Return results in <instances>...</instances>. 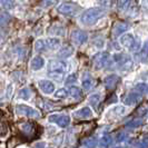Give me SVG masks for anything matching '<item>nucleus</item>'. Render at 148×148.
<instances>
[{
  "label": "nucleus",
  "mask_w": 148,
  "mask_h": 148,
  "mask_svg": "<svg viewBox=\"0 0 148 148\" xmlns=\"http://www.w3.org/2000/svg\"><path fill=\"white\" fill-rule=\"evenodd\" d=\"M106 15L105 9L99 7H92L86 9L85 11H82L80 17H79V21L84 26L91 27L94 25H96L100 19H103Z\"/></svg>",
  "instance_id": "obj_1"
},
{
  "label": "nucleus",
  "mask_w": 148,
  "mask_h": 148,
  "mask_svg": "<svg viewBox=\"0 0 148 148\" xmlns=\"http://www.w3.org/2000/svg\"><path fill=\"white\" fill-rule=\"evenodd\" d=\"M114 59L121 71H130L134 68L133 58L127 53H117L114 56Z\"/></svg>",
  "instance_id": "obj_2"
},
{
  "label": "nucleus",
  "mask_w": 148,
  "mask_h": 148,
  "mask_svg": "<svg viewBox=\"0 0 148 148\" xmlns=\"http://www.w3.org/2000/svg\"><path fill=\"white\" fill-rule=\"evenodd\" d=\"M119 42L124 48H126L129 51H135L138 47V42H137L135 36L133 34H129V32L123 34L119 38Z\"/></svg>",
  "instance_id": "obj_3"
},
{
  "label": "nucleus",
  "mask_w": 148,
  "mask_h": 148,
  "mask_svg": "<svg viewBox=\"0 0 148 148\" xmlns=\"http://www.w3.org/2000/svg\"><path fill=\"white\" fill-rule=\"evenodd\" d=\"M92 61L96 69H104L110 65V55L106 51L97 52L92 58Z\"/></svg>",
  "instance_id": "obj_4"
},
{
  "label": "nucleus",
  "mask_w": 148,
  "mask_h": 148,
  "mask_svg": "<svg viewBox=\"0 0 148 148\" xmlns=\"http://www.w3.org/2000/svg\"><path fill=\"white\" fill-rule=\"evenodd\" d=\"M16 114L17 115H20V116H27V117H39L40 116V112L30 107L28 105H23V104H19L16 106Z\"/></svg>",
  "instance_id": "obj_5"
},
{
  "label": "nucleus",
  "mask_w": 148,
  "mask_h": 148,
  "mask_svg": "<svg viewBox=\"0 0 148 148\" xmlns=\"http://www.w3.org/2000/svg\"><path fill=\"white\" fill-rule=\"evenodd\" d=\"M88 40V35L86 31L82 29H75L71 31V41L77 46L86 44Z\"/></svg>",
  "instance_id": "obj_6"
},
{
  "label": "nucleus",
  "mask_w": 148,
  "mask_h": 148,
  "mask_svg": "<svg viewBox=\"0 0 148 148\" xmlns=\"http://www.w3.org/2000/svg\"><path fill=\"white\" fill-rule=\"evenodd\" d=\"M58 12L64 16H74L77 14L78 11V7L75 3H70V2H62L57 7Z\"/></svg>",
  "instance_id": "obj_7"
},
{
  "label": "nucleus",
  "mask_w": 148,
  "mask_h": 148,
  "mask_svg": "<svg viewBox=\"0 0 148 148\" xmlns=\"http://www.w3.org/2000/svg\"><path fill=\"white\" fill-rule=\"evenodd\" d=\"M48 120L50 123L58 124V126L65 128L70 124V117L67 115H61V114H52L48 117Z\"/></svg>",
  "instance_id": "obj_8"
},
{
  "label": "nucleus",
  "mask_w": 148,
  "mask_h": 148,
  "mask_svg": "<svg viewBox=\"0 0 148 148\" xmlns=\"http://www.w3.org/2000/svg\"><path fill=\"white\" fill-rule=\"evenodd\" d=\"M68 64L62 60H49L48 61V71H62L66 73Z\"/></svg>",
  "instance_id": "obj_9"
},
{
  "label": "nucleus",
  "mask_w": 148,
  "mask_h": 148,
  "mask_svg": "<svg viewBox=\"0 0 148 148\" xmlns=\"http://www.w3.org/2000/svg\"><path fill=\"white\" fill-rule=\"evenodd\" d=\"M38 87L46 95H51L55 91V88H56L55 84L50 80H39L38 82Z\"/></svg>",
  "instance_id": "obj_10"
},
{
  "label": "nucleus",
  "mask_w": 148,
  "mask_h": 148,
  "mask_svg": "<svg viewBox=\"0 0 148 148\" xmlns=\"http://www.w3.org/2000/svg\"><path fill=\"white\" fill-rule=\"evenodd\" d=\"M130 28V26L127 22H116L112 28V35L114 37H119L123 34H125Z\"/></svg>",
  "instance_id": "obj_11"
},
{
  "label": "nucleus",
  "mask_w": 148,
  "mask_h": 148,
  "mask_svg": "<svg viewBox=\"0 0 148 148\" xmlns=\"http://www.w3.org/2000/svg\"><path fill=\"white\" fill-rule=\"evenodd\" d=\"M92 110H91V108L89 107V106H85V107H82L80 109H78V110H76L74 112V116L76 118H79V119H89L92 117Z\"/></svg>",
  "instance_id": "obj_12"
},
{
  "label": "nucleus",
  "mask_w": 148,
  "mask_h": 148,
  "mask_svg": "<svg viewBox=\"0 0 148 148\" xmlns=\"http://www.w3.org/2000/svg\"><path fill=\"white\" fill-rule=\"evenodd\" d=\"M141 100V95L134 91V92H129L127 97L124 100V104L126 106H134V105H137Z\"/></svg>",
  "instance_id": "obj_13"
},
{
  "label": "nucleus",
  "mask_w": 148,
  "mask_h": 148,
  "mask_svg": "<svg viewBox=\"0 0 148 148\" xmlns=\"http://www.w3.org/2000/svg\"><path fill=\"white\" fill-rule=\"evenodd\" d=\"M104 82H105L106 88L112 89V88H115V87L117 86V84L119 82V77L116 74H110L105 77Z\"/></svg>",
  "instance_id": "obj_14"
},
{
  "label": "nucleus",
  "mask_w": 148,
  "mask_h": 148,
  "mask_svg": "<svg viewBox=\"0 0 148 148\" xmlns=\"http://www.w3.org/2000/svg\"><path fill=\"white\" fill-rule=\"evenodd\" d=\"M45 45L50 50H57L61 46V40L57 37H49L48 39L45 40Z\"/></svg>",
  "instance_id": "obj_15"
},
{
  "label": "nucleus",
  "mask_w": 148,
  "mask_h": 148,
  "mask_svg": "<svg viewBox=\"0 0 148 148\" xmlns=\"http://www.w3.org/2000/svg\"><path fill=\"white\" fill-rule=\"evenodd\" d=\"M45 66V59L41 56H35L30 61V68L34 71H37Z\"/></svg>",
  "instance_id": "obj_16"
},
{
  "label": "nucleus",
  "mask_w": 148,
  "mask_h": 148,
  "mask_svg": "<svg viewBox=\"0 0 148 148\" xmlns=\"http://www.w3.org/2000/svg\"><path fill=\"white\" fill-rule=\"evenodd\" d=\"M82 88L85 90H90L94 86V80H92V77L89 73H85L82 75Z\"/></svg>",
  "instance_id": "obj_17"
},
{
  "label": "nucleus",
  "mask_w": 148,
  "mask_h": 148,
  "mask_svg": "<svg viewBox=\"0 0 148 148\" xmlns=\"http://www.w3.org/2000/svg\"><path fill=\"white\" fill-rule=\"evenodd\" d=\"M73 53H74V47H71V46H65V47H62L59 51H58L57 56L59 58H61V59H65V58H69L70 56H73Z\"/></svg>",
  "instance_id": "obj_18"
},
{
  "label": "nucleus",
  "mask_w": 148,
  "mask_h": 148,
  "mask_svg": "<svg viewBox=\"0 0 148 148\" xmlns=\"http://www.w3.org/2000/svg\"><path fill=\"white\" fill-rule=\"evenodd\" d=\"M100 100H101L100 94H97V92H95V94H91V95L88 97L89 105H90V106H92L95 109H98V108H99Z\"/></svg>",
  "instance_id": "obj_19"
},
{
  "label": "nucleus",
  "mask_w": 148,
  "mask_h": 148,
  "mask_svg": "<svg viewBox=\"0 0 148 148\" xmlns=\"http://www.w3.org/2000/svg\"><path fill=\"white\" fill-rule=\"evenodd\" d=\"M68 95H70V97H73L75 99H82V90L77 86H70V88L68 90Z\"/></svg>",
  "instance_id": "obj_20"
},
{
  "label": "nucleus",
  "mask_w": 148,
  "mask_h": 148,
  "mask_svg": "<svg viewBox=\"0 0 148 148\" xmlns=\"http://www.w3.org/2000/svg\"><path fill=\"white\" fill-rule=\"evenodd\" d=\"M31 95H32V92H31L30 88H28V87H23L18 92V97L22 100H29L31 98Z\"/></svg>",
  "instance_id": "obj_21"
},
{
  "label": "nucleus",
  "mask_w": 148,
  "mask_h": 148,
  "mask_svg": "<svg viewBox=\"0 0 148 148\" xmlns=\"http://www.w3.org/2000/svg\"><path fill=\"white\" fill-rule=\"evenodd\" d=\"M48 32H49L50 35L64 36V35H65V28L61 27V26H51V27L48 29Z\"/></svg>",
  "instance_id": "obj_22"
},
{
  "label": "nucleus",
  "mask_w": 148,
  "mask_h": 148,
  "mask_svg": "<svg viewBox=\"0 0 148 148\" xmlns=\"http://www.w3.org/2000/svg\"><path fill=\"white\" fill-rule=\"evenodd\" d=\"M46 49V45H45L44 39H37L36 42H35V51L36 52H41Z\"/></svg>",
  "instance_id": "obj_23"
},
{
  "label": "nucleus",
  "mask_w": 148,
  "mask_h": 148,
  "mask_svg": "<svg viewBox=\"0 0 148 148\" xmlns=\"http://www.w3.org/2000/svg\"><path fill=\"white\" fill-rule=\"evenodd\" d=\"M48 76L52 79H56V80L60 82V80H62L65 73H62V71H48Z\"/></svg>",
  "instance_id": "obj_24"
},
{
  "label": "nucleus",
  "mask_w": 148,
  "mask_h": 148,
  "mask_svg": "<svg viewBox=\"0 0 148 148\" xmlns=\"http://www.w3.org/2000/svg\"><path fill=\"white\" fill-rule=\"evenodd\" d=\"M135 90H136V92H138L140 95L147 92V84L146 82H139V84H137L135 86Z\"/></svg>",
  "instance_id": "obj_25"
},
{
  "label": "nucleus",
  "mask_w": 148,
  "mask_h": 148,
  "mask_svg": "<svg viewBox=\"0 0 148 148\" xmlns=\"http://www.w3.org/2000/svg\"><path fill=\"white\" fill-rule=\"evenodd\" d=\"M10 21V15L6 11H0V25L5 26Z\"/></svg>",
  "instance_id": "obj_26"
},
{
  "label": "nucleus",
  "mask_w": 148,
  "mask_h": 148,
  "mask_svg": "<svg viewBox=\"0 0 148 148\" xmlns=\"http://www.w3.org/2000/svg\"><path fill=\"white\" fill-rule=\"evenodd\" d=\"M132 3V0H117V7L120 10H126L129 8Z\"/></svg>",
  "instance_id": "obj_27"
},
{
  "label": "nucleus",
  "mask_w": 148,
  "mask_h": 148,
  "mask_svg": "<svg viewBox=\"0 0 148 148\" xmlns=\"http://www.w3.org/2000/svg\"><path fill=\"white\" fill-rule=\"evenodd\" d=\"M111 110L114 111L116 115L121 116V115H124V114L126 112V108H125V106H124V105H117V106L112 107V108H111Z\"/></svg>",
  "instance_id": "obj_28"
},
{
  "label": "nucleus",
  "mask_w": 148,
  "mask_h": 148,
  "mask_svg": "<svg viewBox=\"0 0 148 148\" xmlns=\"http://www.w3.org/2000/svg\"><path fill=\"white\" fill-rule=\"evenodd\" d=\"M53 96L56 97V98H66L68 96V90L66 88H59L55 92Z\"/></svg>",
  "instance_id": "obj_29"
},
{
  "label": "nucleus",
  "mask_w": 148,
  "mask_h": 148,
  "mask_svg": "<svg viewBox=\"0 0 148 148\" xmlns=\"http://www.w3.org/2000/svg\"><path fill=\"white\" fill-rule=\"evenodd\" d=\"M0 2H1V5L3 7L7 8V9H12L16 6L15 0H0Z\"/></svg>",
  "instance_id": "obj_30"
},
{
  "label": "nucleus",
  "mask_w": 148,
  "mask_h": 148,
  "mask_svg": "<svg viewBox=\"0 0 148 148\" xmlns=\"http://www.w3.org/2000/svg\"><path fill=\"white\" fill-rule=\"evenodd\" d=\"M139 59H140V62H146V60H147V45L145 44L144 45V48H143V50L139 51Z\"/></svg>",
  "instance_id": "obj_31"
},
{
  "label": "nucleus",
  "mask_w": 148,
  "mask_h": 148,
  "mask_svg": "<svg viewBox=\"0 0 148 148\" xmlns=\"http://www.w3.org/2000/svg\"><path fill=\"white\" fill-rule=\"evenodd\" d=\"M141 124H143V120H141V119H134V120H130V121L127 124L126 127H128V128H134V127L140 126Z\"/></svg>",
  "instance_id": "obj_32"
},
{
  "label": "nucleus",
  "mask_w": 148,
  "mask_h": 148,
  "mask_svg": "<svg viewBox=\"0 0 148 148\" xmlns=\"http://www.w3.org/2000/svg\"><path fill=\"white\" fill-rule=\"evenodd\" d=\"M98 3H99V6L104 8H110L114 5V0H99Z\"/></svg>",
  "instance_id": "obj_33"
},
{
  "label": "nucleus",
  "mask_w": 148,
  "mask_h": 148,
  "mask_svg": "<svg viewBox=\"0 0 148 148\" xmlns=\"http://www.w3.org/2000/svg\"><path fill=\"white\" fill-rule=\"evenodd\" d=\"M77 82V76L75 74H71L66 78L65 84H66V85H71V84H74V82Z\"/></svg>",
  "instance_id": "obj_34"
},
{
  "label": "nucleus",
  "mask_w": 148,
  "mask_h": 148,
  "mask_svg": "<svg viewBox=\"0 0 148 148\" xmlns=\"http://www.w3.org/2000/svg\"><path fill=\"white\" fill-rule=\"evenodd\" d=\"M56 1H57V0H46V1H44L41 5H42L45 8H48V7H50V6H52Z\"/></svg>",
  "instance_id": "obj_35"
},
{
  "label": "nucleus",
  "mask_w": 148,
  "mask_h": 148,
  "mask_svg": "<svg viewBox=\"0 0 148 148\" xmlns=\"http://www.w3.org/2000/svg\"><path fill=\"white\" fill-rule=\"evenodd\" d=\"M95 46L98 47V48H103L104 47V40L103 39H97L95 41Z\"/></svg>",
  "instance_id": "obj_36"
},
{
  "label": "nucleus",
  "mask_w": 148,
  "mask_h": 148,
  "mask_svg": "<svg viewBox=\"0 0 148 148\" xmlns=\"http://www.w3.org/2000/svg\"><path fill=\"white\" fill-rule=\"evenodd\" d=\"M103 141H104L103 144H106V145H107V144L109 143V137H107V138H103Z\"/></svg>",
  "instance_id": "obj_37"
}]
</instances>
